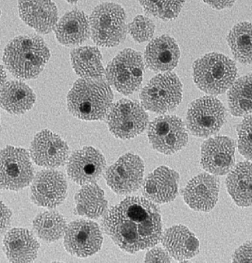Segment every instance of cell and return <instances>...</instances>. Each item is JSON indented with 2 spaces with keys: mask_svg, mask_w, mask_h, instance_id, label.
Wrapping results in <instances>:
<instances>
[{
  "mask_svg": "<svg viewBox=\"0 0 252 263\" xmlns=\"http://www.w3.org/2000/svg\"><path fill=\"white\" fill-rule=\"evenodd\" d=\"M102 225L113 242L130 254L157 245L163 232L158 205L141 196L127 197L111 206Z\"/></svg>",
  "mask_w": 252,
  "mask_h": 263,
  "instance_id": "1",
  "label": "cell"
},
{
  "mask_svg": "<svg viewBox=\"0 0 252 263\" xmlns=\"http://www.w3.org/2000/svg\"><path fill=\"white\" fill-rule=\"evenodd\" d=\"M46 43L36 34L21 35L10 40L4 49V66L15 78H35L50 57Z\"/></svg>",
  "mask_w": 252,
  "mask_h": 263,
  "instance_id": "2",
  "label": "cell"
},
{
  "mask_svg": "<svg viewBox=\"0 0 252 263\" xmlns=\"http://www.w3.org/2000/svg\"><path fill=\"white\" fill-rule=\"evenodd\" d=\"M114 99L110 85L103 78H79L66 97L69 112L85 120H102L107 117Z\"/></svg>",
  "mask_w": 252,
  "mask_h": 263,
  "instance_id": "3",
  "label": "cell"
},
{
  "mask_svg": "<svg viewBox=\"0 0 252 263\" xmlns=\"http://www.w3.org/2000/svg\"><path fill=\"white\" fill-rule=\"evenodd\" d=\"M195 84L202 91L216 95L228 89L235 82L237 69L235 62L228 57L212 52L204 55L193 63Z\"/></svg>",
  "mask_w": 252,
  "mask_h": 263,
  "instance_id": "4",
  "label": "cell"
},
{
  "mask_svg": "<svg viewBox=\"0 0 252 263\" xmlns=\"http://www.w3.org/2000/svg\"><path fill=\"white\" fill-rule=\"evenodd\" d=\"M91 37L97 45L112 47L126 38L127 30L124 8L114 2H103L96 5L89 17Z\"/></svg>",
  "mask_w": 252,
  "mask_h": 263,
  "instance_id": "5",
  "label": "cell"
},
{
  "mask_svg": "<svg viewBox=\"0 0 252 263\" xmlns=\"http://www.w3.org/2000/svg\"><path fill=\"white\" fill-rule=\"evenodd\" d=\"M182 84L171 72L153 77L142 88L140 98L146 110L163 114L175 109L182 99Z\"/></svg>",
  "mask_w": 252,
  "mask_h": 263,
  "instance_id": "6",
  "label": "cell"
},
{
  "mask_svg": "<svg viewBox=\"0 0 252 263\" xmlns=\"http://www.w3.org/2000/svg\"><path fill=\"white\" fill-rule=\"evenodd\" d=\"M144 72V62L141 54L131 49H125L108 64L105 77L110 86L127 95L139 89Z\"/></svg>",
  "mask_w": 252,
  "mask_h": 263,
  "instance_id": "7",
  "label": "cell"
},
{
  "mask_svg": "<svg viewBox=\"0 0 252 263\" xmlns=\"http://www.w3.org/2000/svg\"><path fill=\"white\" fill-rule=\"evenodd\" d=\"M225 111L222 103L213 96H204L189 104L186 126L194 136L207 138L217 133L225 120Z\"/></svg>",
  "mask_w": 252,
  "mask_h": 263,
  "instance_id": "8",
  "label": "cell"
},
{
  "mask_svg": "<svg viewBox=\"0 0 252 263\" xmlns=\"http://www.w3.org/2000/svg\"><path fill=\"white\" fill-rule=\"evenodd\" d=\"M107 124L110 132L117 138H133L146 128L148 115L138 101L123 98L113 105L108 116Z\"/></svg>",
  "mask_w": 252,
  "mask_h": 263,
  "instance_id": "9",
  "label": "cell"
},
{
  "mask_svg": "<svg viewBox=\"0 0 252 263\" xmlns=\"http://www.w3.org/2000/svg\"><path fill=\"white\" fill-rule=\"evenodd\" d=\"M148 137L155 150L166 155L182 149L189 139L185 124L175 115H163L155 118L149 125Z\"/></svg>",
  "mask_w": 252,
  "mask_h": 263,
  "instance_id": "10",
  "label": "cell"
},
{
  "mask_svg": "<svg viewBox=\"0 0 252 263\" xmlns=\"http://www.w3.org/2000/svg\"><path fill=\"white\" fill-rule=\"evenodd\" d=\"M31 156L23 148L7 146L0 152V186L18 191L28 186L34 178Z\"/></svg>",
  "mask_w": 252,
  "mask_h": 263,
  "instance_id": "11",
  "label": "cell"
},
{
  "mask_svg": "<svg viewBox=\"0 0 252 263\" xmlns=\"http://www.w3.org/2000/svg\"><path fill=\"white\" fill-rule=\"evenodd\" d=\"M144 169L141 157L128 152L107 169L105 178L108 186L115 193L128 195L137 191L142 185Z\"/></svg>",
  "mask_w": 252,
  "mask_h": 263,
  "instance_id": "12",
  "label": "cell"
},
{
  "mask_svg": "<svg viewBox=\"0 0 252 263\" xmlns=\"http://www.w3.org/2000/svg\"><path fill=\"white\" fill-rule=\"evenodd\" d=\"M103 236L95 222L88 219H77L70 222L64 233L63 245L71 255L87 257L100 250Z\"/></svg>",
  "mask_w": 252,
  "mask_h": 263,
  "instance_id": "13",
  "label": "cell"
},
{
  "mask_svg": "<svg viewBox=\"0 0 252 263\" xmlns=\"http://www.w3.org/2000/svg\"><path fill=\"white\" fill-rule=\"evenodd\" d=\"M67 161L68 176L80 185L95 183L102 175L106 165L103 154L92 146H85L74 151Z\"/></svg>",
  "mask_w": 252,
  "mask_h": 263,
  "instance_id": "14",
  "label": "cell"
},
{
  "mask_svg": "<svg viewBox=\"0 0 252 263\" xmlns=\"http://www.w3.org/2000/svg\"><path fill=\"white\" fill-rule=\"evenodd\" d=\"M66 143L59 135L45 129L37 133L30 147L31 158L37 165L54 169L63 165L69 158Z\"/></svg>",
  "mask_w": 252,
  "mask_h": 263,
  "instance_id": "15",
  "label": "cell"
},
{
  "mask_svg": "<svg viewBox=\"0 0 252 263\" xmlns=\"http://www.w3.org/2000/svg\"><path fill=\"white\" fill-rule=\"evenodd\" d=\"M31 199L36 205L48 208L59 206L65 198L67 181L64 174L54 169L38 172L32 181Z\"/></svg>",
  "mask_w": 252,
  "mask_h": 263,
  "instance_id": "16",
  "label": "cell"
},
{
  "mask_svg": "<svg viewBox=\"0 0 252 263\" xmlns=\"http://www.w3.org/2000/svg\"><path fill=\"white\" fill-rule=\"evenodd\" d=\"M235 144L230 138L218 136L205 141L201 147L200 164L215 175L228 173L235 164Z\"/></svg>",
  "mask_w": 252,
  "mask_h": 263,
  "instance_id": "17",
  "label": "cell"
},
{
  "mask_svg": "<svg viewBox=\"0 0 252 263\" xmlns=\"http://www.w3.org/2000/svg\"><path fill=\"white\" fill-rule=\"evenodd\" d=\"M220 181L216 175L201 173L191 178L184 188L182 195L186 204L192 209L209 212L218 200Z\"/></svg>",
  "mask_w": 252,
  "mask_h": 263,
  "instance_id": "18",
  "label": "cell"
},
{
  "mask_svg": "<svg viewBox=\"0 0 252 263\" xmlns=\"http://www.w3.org/2000/svg\"><path fill=\"white\" fill-rule=\"evenodd\" d=\"M180 176L174 170L165 166L158 167L143 182L145 198L157 204L173 201L178 193Z\"/></svg>",
  "mask_w": 252,
  "mask_h": 263,
  "instance_id": "19",
  "label": "cell"
},
{
  "mask_svg": "<svg viewBox=\"0 0 252 263\" xmlns=\"http://www.w3.org/2000/svg\"><path fill=\"white\" fill-rule=\"evenodd\" d=\"M18 8L20 18L39 34L54 30L59 20L57 7L51 0H20Z\"/></svg>",
  "mask_w": 252,
  "mask_h": 263,
  "instance_id": "20",
  "label": "cell"
},
{
  "mask_svg": "<svg viewBox=\"0 0 252 263\" xmlns=\"http://www.w3.org/2000/svg\"><path fill=\"white\" fill-rule=\"evenodd\" d=\"M179 47L172 37L164 34L153 39L147 45L144 60L150 70L160 73L170 72L177 65Z\"/></svg>",
  "mask_w": 252,
  "mask_h": 263,
  "instance_id": "21",
  "label": "cell"
},
{
  "mask_svg": "<svg viewBox=\"0 0 252 263\" xmlns=\"http://www.w3.org/2000/svg\"><path fill=\"white\" fill-rule=\"evenodd\" d=\"M160 242L171 257L177 261H188L199 252L200 243L197 237L182 224L166 229L162 232Z\"/></svg>",
  "mask_w": 252,
  "mask_h": 263,
  "instance_id": "22",
  "label": "cell"
},
{
  "mask_svg": "<svg viewBox=\"0 0 252 263\" xmlns=\"http://www.w3.org/2000/svg\"><path fill=\"white\" fill-rule=\"evenodd\" d=\"M54 30L62 45L69 47L81 44L91 36L89 17L81 10L73 9L58 20Z\"/></svg>",
  "mask_w": 252,
  "mask_h": 263,
  "instance_id": "23",
  "label": "cell"
},
{
  "mask_svg": "<svg viewBox=\"0 0 252 263\" xmlns=\"http://www.w3.org/2000/svg\"><path fill=\"white\" fill-rule=\"evenodd\" d=\"M3 246L10 262L27 263L36 258L39 244L29 230L13 228L5 234Z\"/></svg>",
  "mask_w": 252,
  "mask_h": 263,
  "instance_id": "24",
  "label": "cell"
},
{
  "mask_svg": "<svg viewBox=\"0 0 252 263\" xmlns=\"http://www.w3.org/2000/svg\"><path fill=\"white\" fill-rule=\"evenodd\" d=\"M225 184L228 193L237 205L252 206V163H238L229 172Z\"/></svg>",
  "mask_w": 252,
  "mask_h": 263,
  "instance_id": "25",
  "label": "cell"
},
{
  "mask_svg": "<svg viewBox=\"0 0 252 263\" xmlns=\"http://www.w3.org/2000/svg\"><path fill=\"white\" fill-rule=\"evenodd\" d=\"M35 100L32 89L21 81L10 80L1 87V107L10 114L25 113L33 107Z\"/></svg>",
  "mask_w": 252,
  "mask_h": 263,
  "instance_id": "26",
  "label": "cell"
},
{
  "mask_svg": "<svg viewBox=\"0 0 252 263\" xmlns=\"http://www.w3.org/2000/svg\"><path fill=\"white\" fill-rule=\"evenodd\" d=\"M72 67L81 78H101L105 77L100 51L95 46H80L70 53Z\"/></svg>",
  "mask_w": 252,
  "mask_h": 263,
  "instance_id": "27",
  "label": "cell"
},
{
  "mask_svg": "<svg viewBox=\"0 0 252 263\" xmlns=\"http://www.w3.org/2000/svg\"><path fill=\"white\" fill-rule=\"evenodd\" d=\"M78 213L96 219L106 213L107 202L103 190L96 184L83 185L74 197Z\"/></svg>",
  "mask_w": 252,
  "mask_h": 263,
  "instance_id": "28",
  "label": "cell"
},
{
  "mask_svg": "<svg viewBox=\"0 0 252 263\" xmlns=\"http://www.w3.org/2000/svg\"><path fill=\"white\" fill-rule=\"evenodd\" d=\"M230 113L235 117L252 114V74L235 80L227 92Z\"/></svg>",
  "mask_w": 252,
  "mask_h": 263,
  "instance_id": "29",
  "label": "cell"
},
{
  "mask_svg": "<svg viewBox=\"0 0 252 263\" xmlns=\"http://www.w3.org/2000/svg\"><path fill=\"white\" fill-rule=\"evenodd\" d=\"M226 40L234 58L240 63H252V23L242 22L229 30Z\"/></svg>",
  "mask_w": 252,
  "mask_h": 263,
  "instance_id": "30",
  "label": "cell"
},
{
  "mask_svg": "<svg viewBox=\"0 0 252 263\" xmlns=\"http://www.w3.org/2000/svg\"><path fill=\"white\" fill-rule=\"evenodd\" d=\"M67 226L63 216L54 211L40 213L32 222L33 230L36 236L49 242L56 241L64 235Z\"/></svg>",
  "mask_w": 252,
  "mask_h": 263,
  "instance_id": "31",
  "label": "cell"
},
{
  "mask_svg": "<svg viewBox=\"0 0 252 263\" xmlns=\"http://www.w3.org/2000/svg\"><path fill=\"white\" fill-rule=\"evenodd\" d=\"M185 1L140 0L145 12L164 21L175 19L178 16Z\"/></svg>",
  "mask_w": 252,
  "mask_h": 263,
  "instance_id": "32",
  "label": "cell"
},
{
  "mask_svg": "<svg viewBox=\"0 0 252 263\" xmlns=\"http://www.w3.org/2000/svg\"><path fill=\"white\" fill-rule=\"evenodd\" d=\"M127 29L136 42L143 43L152 38L155 30V25L148 17L138 15L128 24Z\"/></svg>",
  "mask_w": 252,
  "mask_h": 263,
  "instance_id": "33",
  "label": "cell"
},
{
  "mask_svg": "<svg viewBox=\"0 0 252 263\" xmlns=\"http://www.w3.org/2000/svg\"><path fill=\"white\" fill-rule=\"evenodd\" d=\"M237 131L239 151L245 158L252 160V114L243 119Z\"/></svg>",
  "mask_w": 252,
  "mask_h": 263,
  "instance_id": "34",
  "label": "cell"
},
{
  "mask_svg": "<svg viewBox=\"0 0 252 263\" xmlns=\"http://www.w3.org/2000/svg\"><path fill=\"white\" fill-rule=\"evenodd\" d=\"M150 249L146 253L145 263H171L172 258L163 247L156 245Z\"/></svg>",
  "mask_w": 252,
  "mask_h": 263,
  "instance_id": "35",
  "label": "cell"
},
{
  "mask_svg": "<svg viewBox=\"0 0 252 263\" xmlns=\"http://www.w3.org/2000/svg\"><path fill=\"white\" fill-rule=\"evenodd\" d=\"M232 262L252 263V241H246L235 250Z\"/></svg>",
  "mask_w": 252,
  "mask_h": 263,
  "instance_id": "36",
  "label": "cell"
},
{
  "mask_svg": "<svg viewBox=\"0 0 252 263\" xmlns=\"http://www.w3.org/2000/svg\"><path fill=\"white\" fill-rule=\"evenodd\" d=\"M12 212L11 210L1 202V224L0 233H4L10 227Z\"/></svg>",
  "mask_w": 252,
  "mask_h": 263,
  "instance_id": "37",
  "label": "cell"
},
{
  "mask_svg": "<svg viewBox=\"0 0 252 263\" xmlns=\"http://www.w3.org/2000/svg\"><path fill=\"white\" fill-rule=\"evenodd\" d=\"M206 2L213 8L218 10L232 7L234 3V0H205Z\"/></svg>",
  "mask_w": 252,
  "mask_h": 263,
  "instance_id": "38",
  "label": "cell"
},
{
  "mask_svg": "<svg viewBox=\"0 0 252 263\" xmlns=\"http://www.w3.org/2000/svg\"><path fill=\"white\" fill-rule=\"evenodd\" d=\"M0 69H1V87L4 84H5V80L6 79V72L4 70V66H3L2 64L0 65Z\"/></svg>",
  "mask_w": 252,
  "mask_h": 263,
  "instance_id": "39",
  "label": "cell"
}]
</instances>
